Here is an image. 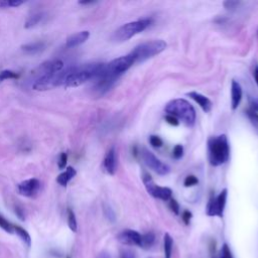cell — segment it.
Here are the masks:
<instances>
[{"mask_svg":"<svg viewBox=\"0 0 258 258\" xmlns=\"http://www.w3.org/2000/svg\"><path fill=\"white\" fill-rule=\"evenodd\" d=\"M105 63L91 62L77 67H71L70 73L64 81L67 88H74L85 84L90 80L96 79L103 71Z\"/></svg>","mask_w":258,"mask_h":258,"instance_id":"6da1fadb","label":"cell"},{"mask_svg":"<svg viewBox=\"0 0 258 258\" xmlns=\"http://www.w3.org/2000/svg\"><path fill=\"white\" fill-rule=\"evenodd\" d=\"M208 153L210 163L219 166L228 161L230 157V146L225 134L213 136L208 141Z\"/></svg>","mask_w":258,"mask_h":258,"instance_id":"7a4b0ae2","label":"cell"},{"mask_svg":"<svg viewBox=\"0 0 258 258\" xmlns=\"http://www.w3.org/2000/svg\"><path fill=\"white\" fill-rule=\"evenodd\" d=\"M164 110L168 115L180 120L186 126H192L195 124L197 118L196 110L192 105L184 99L178 98L169 101L165 105Z\"/></svg>","mask_w":258,"mask_h":258,"instance_id":"3957f363","label":"cell"},{"mask_svg":"<svg viewBox=\"0 0 258 258\" xmlns=\"http://www.w3.org/2000/svg\"><path fill=\"white\" fill-rule=\"evenodd\" d=\"M166 42L162 39H153L142 42L130 52L135 62H143L146 59L162 52L166 48Z\"/></svg>","mask_w":258,"mask_h":258,"instance_id":"277c9868","label":"cell"},{"mask_svg":"<svg viewBox=\"0 0 258 258\" xmlns=\"http://www.w3.org/2000/svg\"><path fill=\"white\" fill-rule=\"evenodd\" d=\"M150 24H151V19L149 18H142L139 20L125 23L114 32L112 39L116 42L126 41L131 37H133L134 35L144 31Z\"/></svg>","mask_w":258,"mask_h":258,"instance_id":"5b68a950","label":"cell"},{"mask_svg":"<svg viewBox=\"0 0 258 258\" xmlns=\"http://www.w3.org/2000/svg\"><path fill=\"white\" fill-rule=\"evenodd\" d=\"M71 67L67 68L66 70H61L59 72L46 74L37 80H35L32 88L35 91H47L50 89H53L55 87H58L60 85H64V81L70 73Z\"/></svg>","mask_w":258,"mask_h":258,"instance_id":"8992f818","label":"cell"},{"mask_svg":"<svg viewBox=\"0 0 258 258\" xmlns=\"http://www.w3.org/2000/svg\"><path fill=\"white\" fill-rule=\"evenodd\" d=\"M133 63H135L134 58L131 55V53H128L126 55L114 58L108 63H105L103 73L110 77L118 79L122 74L128 71Z\"/></svg>","mask_w":258,"mask_h":258,"instance_id":"52a82bcc","label":"cell"},{"mask_svg":"<svg viewBox=\"0 0 258 258\" xmlns=\"http://www.w3.org/2000/svg\"><path fill=\"white\" fill-rule=\"evenodd\" d=\"M142 179H143V183L145 185V188H146L147 192L150 196H152L153 198L159 199V200H162V201H168L169 199H171L172 191L169 187L160 186V185L156 184L152 180L151 176L147 173H144Z\"/></svg>","mask_w":258,"mask_h":258,"instance_id":"ba28073f","label":"cell"},{"mask_svg":"<svg viewBox=\"0 0 258 258\" xmlns=\"http://www.w3.org/2000/svg\"><path fill=\"white\" fill-rule=\"evenodd\" d=\"M228 190L224 188L217 197H212L207 205L206 213L211 217H223V213L226 206Z\"/></svg>","mask_w":258,"mask_h":258,"instance_id":"9c48e42d","label":"cell"},{"mask_svg":"<svg viewBox=\"0 0 258 258\" xmlns=\"http://www.w3.org/2000/svg\"><path fill=\"white\" fill-rule=\"evenodd\" d=\"M141 155H142V158L145 162V164L151 168L153 171H155L156 173L158 174H161V175H164V174H167L169 172V166L165 163H163L162 161H160L152 152H150L149 150L147 149H142L141 151Z\"/></svg>","mask_w":258,"mask_h":258,"instance_id":"30bf717a","label":"cell"},{"mask_svg":"<svg viewBox=\"0 0 258 258\" xmlns=\"http://www.w3.org/2000/svg\"><path fill=\"white\" fill-rule=\"evenodd\" d=\"M63 61L60 59H53V60H47L42 63H40L37 68H35L32 72L31 75L36 77V80L46 74L50 73H55L63 70Z\"/></svg>","mask_w":258,"mask_h":258,"instance_id":"8fae6325","label":"cell"},{"mask_svg":"<svg viewBox=\"0 0 258 258\" xmlns=\"http://www.w3.org/2000/svg\"><path fill=\"white\" fill-rule=\"evenodd\" d=\"M41 187V182L37 178H28L17 185L18 192L26 198H34L38 195Z\"/></svg>","mask_w":258,"mask_h":258,"instance_id":"7c38bea8","label":"cell"},{"mask_svg":"<svg viewBox=\"0 0 258 258\" xmlns=\"http://www.w3.org/2000/svg\"><path fill=\"white\" fill-rule=\"evenodd\" d=\"M141 237H142V235L139 234L138 232H136L134 230L127 229V230H124L121 233H119V235L117 236V239L120 243H122L124 245L140 246Z\"/></svg>","mask_w":258,"mask_h":258,"instance_id":"4fadbf2b","label":"cell"},{"mask_svg":"<svg viewBox=\"0 0 258 258\" xmlns=\"http://www.w3.org/2000/svg\"><path fill=\"white\" fill-rule=\"evenodd\" d=\"M103 168L104 170L110 174L113 175L116 172V168H117V161H116V151L114 147H111L103 160Z\"/></svg>","mask_w":258,"mask_h":258,"instance_id":"5bb4252c","label":"cell"},{"mask_svg":"<svg viewBox=\"0 0 258 258\" xmlns=\"http://www.w3.org/2000/svg\"><path fill=\"white\" fill-rule=\"evenodd\" d=\"M89 37H90V32L88 30H83V31L74 33V34L70 35L67 38L66 47L73 48V47H76L78 45H81L84 42H86Z\"/></svg>","mask_w":258,"mask_h":258,"instance_id":"9a60e30c","label":"cell"},{"mask_svg":"<svg viewBox=\"0 0 258 258\" xmlns=\"http://www.w3.org/2000/svg\"><path fill=\"white\" fill-rule=\"evenodd\" d=\"M187 96L189 98H191L196 103H198L199 106L206 113L211 111L213 104H212L211 100L208 97H206V96H204V95H202V94H200L198 92H189V93H187Z\"/></svg>","mask_w":258,"mask_h":258,"instance_id":"2e32d148","label":"cell"},{"mask_svg":"<svg viewBox=\"0 0 258 258\" xmlns=\"http://www.w3.org/2000/svg\"><path fill=\"white\" fill-rule=\"evenodd\" d=\"M241 99H242V88L238 82L233 80L231 85V105L233 110L238 108L241 102Z\"/></svg>","mask_w":258,"mask_h":258,"instance_id":"e0dca14e","label":"cell"},{"mask_svg":"<svg viewBox=\"0 0 258 258\" xmlns=\"http://www.w3.org/2000/svg\"><path fill=\"white\" fill-rule=\"evenodd\" d=\"M45 48V42L43 41H33L21 45V49L27 54H36Z\"/></svg>","mask_w":258,"mask_h":258,"instance_id":"ac0fdd59","label":"cell"},{"mask_svg":"<svg viewBox=\"0 0 258 258\" xmlns=\"http://www.w3.org/2000/svg\"><path fill=\"white\" fill-rule=\"evenodd\" d=\"M77 171L74 167L72 166H68L66 168L64 171H62L61 173H59L56 177V182L62 186H67L68 183L75 177Z\"/></svg>","mask_w":258,"mask_h":258,"instance_id":"d6986e66","label":"cell"},{"mask_svg":"<svg viewBox=\"0 0 258 258\" xmlns=\"http://www.w3.org/2000/svg\"><path fill=\"white\" fill-rule=\"evenodd\" d=\"M44 18V13L43 12H36L34 14H32L31 16H29L24 24L25 28H32L34 26H36L37 24H39L42 19Z\"/></svg>","mask_w":258,"mask_h":258,"instance_id":"ffe728a7","label":"cell"},{"mask_svg":"<svg viewBox=\"0 0 258 258\" xmlns=\"http://www.w3.org/2000/svg\"><path fill=\"white\" fill-rule=\"evenodd\" d=\"M172 246L173 240L168 233L164 234L163 237V251H164V258H171L172 254Z\"/></svg>","mask_w":258,"mask_h":258,"instance_id":"44dd1931","label":"cell"},{"mask_svg":"<svg viewBox=\"0 0 258 258\" xmlns=\"http://www.w3.org/2000/svg\"><path fill=\"white\" fill-rule=\"evenodd\" d=\"M154 241H155V235L152 232L146 233V234L142 235L139 247H141L143 249H149L154 244Z\"/></svg>","mask_w":258,"mask_h":258,"instance_id":"7402d4cb","label":"cell"},{"mask_svg":"<svg viewBox=\"0 0 258 258\" xmlns=\"http://www.w3.org/2000/svg\"><path fill=\"white\" fill-rule=\"evenodd\" d=\"M14 232L17 234V236L24 242V244H26L27 246H30L31 244V238L29 233L23 229L22 227L18 226V225H14Z\"/></svg>","mask_w":258,"mask_h":258,"instance_id":"603a6c76","label":"cell"},{"mask_svg":"<svg viewBox=\"0 0 258 258\" xmlns=\"http://www.w3.org/2000/svg\"><path fill=\"white\" fill-rule=\"evenodd\" d=\"M67 217H68V225H69V228H70L73 232H77L78 223H77L76 215H75V213H74V211H73L72 209H68V211H67Z\"/></svg>","mask_w":258,"mask_h":258,"instance_id":"cb8c5ba5","label":"cell"},{"mask_svg":"<svg viewBox=\"0 0 258 258\" xmlns=\"http://www.w3.org/2000/svg\"><path fill=\"white\" fill-rule=\"evenodd\" d=\"M19 75L11 70H4L2 72H0V81H4V80H16L18 79Z\"/></svg>","mask_w":258,"mask_h":258,"instance_id":"d4e9b609","label":"cell"},{"mask_svg":"<svg viewBox=\"0 0 258 258\" xmlns=\"http://www.w3.org/2000/svg\"><path fill=\"white\" fill-rule=\"evenodd\" d=\"M0 228H2L7 233L14 232V225L11 224L7 219H5L1 214H0Z\"/></svg>","mask_w":258,"mask_h":258,"instance_id":"484cf974","label":"cell"},{"mask_svg":"<svg viewBox=\"0 0 258 258\" xmlns=\"http://www.w3.org/2000/svg\"><path fill=\"white\" fill-rule=\"evenodd\" d=\"M218 258H233L231 250L227 244H224L222 247V250L220 252V255Z\"/></svg>","mask_w":258,"mask_h":258,"instance_id":"4316f807","label":"cell"},{"mask_svg":"<svg viewBox=\"0 0 258 258\" xmlns=\"http://www.w3.org/2000/svg\"><path fill=\"white\" fill-rule=\"evenodd\" d=\"M197 183H199V179H198V177L195 176V175H187V176L185 177L184 181H183V184H184V186H186V187L192 186V185H195V184H197Z\"/></svg>","mask_w":258,"mask_h":258,"instance_id":"83f0119b","label":"cell"},{"mask_svg":"<svg viewBox=\"0 0 258 258\" xmlns=\"http://www.w3.org/2000/svg\"><path fill=\"white\" fill-rule=\"evenodd\" d=\"M67 161H68V154L66 152H61L59 157H58V161H57L58 168L63 169L67 165Z\"/></svg>","mask_w":258,"mask_h":258,"instance_id":"f1b7e54d","label":"cell"},{"mask_svg":"<svg viewBox=\"0 0 258 258\" xmlns=\"http://www.w3.org/2000/svg\"><path fill=\"white\" fill-rule=\"evenodd\" d=\"M183 154V147L182 145L180 144H177L174 146L173 150H172V156L175 158V159H179Z\"/></svg>","mask_w":258,"mask_h":258,"instance_id":"f546056e","label":"cell"},{"mask_svg":"<svg viewBox=\"0 0 258 258\" xmlns=\"http://www.w3.org/2000/svg\"><path fill=\"white\" fill-rule=\"evenodd\" d=\"M149 142H150V144H151L153 147H155V148L161 147V145H162V140L160 139V137H158V136H156V135H151V136L149 137Z\"/></svg>","mask_w":258,"mask_h":258,"instance_id":"4dcf8cb0","label":"cell"},{"mask_svg":"<svg viewBox=\"0 0 258 258\" xmlns=\"http://www.w3.org/2000/svg\"><path fill=\"white\" fill-rule=\"evenodd\" d=\"M168 206H169V209L171 210L172 213H174L175 215L179 214V205L174 199H169Z\"/></svg>","mask_w":258,"mask_h":258,"instance_id":"1f68e13d","label":"cell"},{"mask_svg":"<svg viewBox=\"0 0 258 258\" xmlns=\"http://www.w3.org/2000/svg\"><path fill=\"white\" fill-rule=\"evenodd\" d=\"M191 217H192L191 213H190L189 211H186V210L183 211L182 214H181V219H182V221L184 222L185 225H188V224H189Z\"/></svg>","mask_w":258,"mask_h":258,"instance_id":"d6a6232c","label":"cell"},{"mask_svg":"<svg viewBox=\"0 0 258 258\" xmlns=\"http://www.w3.org/2000/svg\"><path fill=\"white\" fill-rule=\"evenodd\" d=\"M239 4H240L239 1H226V2H224L225 8H227L229 10H234Z\"/></svg>","mask_w":258,"mask_h":258,"instance_id":"836d02e7","label":"cell"},{"mask_svg":"<svg viewBox=\"0 0 258 258\" xmlns=\"http://www.w3.org/2000/svg\"><path fill=\"white\" fill-rule=\"evenodd\" d=\"M165 121H166L168 124L173 125V126H177V125L179 124V121H178L175 117H173V116H171V115H168V114L165 115Z\"/></svg>","mask_w":258,"mask_h":258,"instance_id":"e575fe53","label":"cell"},{"mask_svg":"<svg viewBox=\"0 0 258 258\" xmlns=\"http://www.w3.org/2000/svg\"><path fill=\"white\" fill-rule=\"evenodd\" d=\"M251 110L254 112H258V98L257 97H252L249 99Z\"/></svg>","mask_w":258,"mask_h":258,"instance_id":"d590c367","label":"cell"},{"mask_svg":"<svg viewBox=\"0 0 258 258\" xmlns=\"http://www.w3.org/2000/svg\"><path fill=\"white\" fill-rule=\"evenodd\" d=\"M14 211H15V214L16 216L20 219V220H24L25 219V215H24V210L20 207V206H15L14 208Z\"/></svg>","mask_w":258,"mask_h":258,"instance_id":"8d00e7d4","label":"cell"},{"mask_svg":"<svg viewBox=\"0 0 258 258\" xmlns=\"http://www.w3.org/2000/svg\"><path fill=\"white\" fill-rule=\"evenodd\" d=\"M247 112V115H248V117L254 122V123H256V124H258V114L256 113V112H254V111H252L251 109L250 110H247L246 111Z\"/></svg>","mask_w":258,"mask_h":258,"instance_id":"74e56055","label":"cell"},{"mask_svg":"<svg viewBox=\"0 0 258 258\" xmlns=\"http://www.w3.org/2000/svg\"><path fill=\"white\" fill-rule=\"evenodd\" d=\"M105 214H106L107 218H108L110 221H114V220H115V214H114L113 210H112L110 207H106V208H105Z\"/></svg>","mask_w":258,"mask_h":258,"instance_id":"f35d334b","label":"cell"},{"mask_svg":"<svg viewBox=\"0 0 258 258\" xmlns=\"http://www.w3.org/2000/svg\"><path fill=\"white\" fill-rule=\"evenodd\" d=\"M120 258H135L134 254L129 250H122Z\"/></svg>","mask_w":258,"mask_h":258,"instance_id":"ab89813d","label":"cell"},{"mask_svg":"<svg viewBox=\"0 0 258 258\" xmlns=\"http://www.w3.org/2000/svg\"><path fill=\"white\" fill-rule=\"evenodd\" d=\"M10 7V0H0V8Z\"/></svg>","mask_w":258,"mask_h":258,"instance_id":"60d3db41","label":"cell"},{"mask_svg":"<svg viewBox=\"0 0 258 258\" xmlns=\"http://www.w3.org/2000/svg\"><path fill=\"white\" fill-rule=\"evenodd\" d=\"M253 77H254V80L256 82V85L258 86V64H256L254 67V70H253Z\"/></svg>","mask_w":258,"mask_h":258,"instance_id":"b9f144b4","label":"cell"},{"mask_svg":"<svg viewBox=\"0 0 258 258\" xmlns=\"http://www.w3.org/2000/svg\"><path fill=\"white\" fill-rule=\"evenodd\" d=\"M97 258H111V256L107 252H102L97 256Z\"/></svg>","mask_w":258,"mask_h":258,"instance_id":"7bdbcfd3","label":"cell"},{"mask_svg":"<svg viewBox=\"0 0 258 258\" xmlns=\"http://www.w3.org/2000/svg\"><path fill=\"white\" fill-rule=\"evenodd\" d=\"M80 4H93L95 1H79Z\"/></svg>","mask_w":258,"mask_h":258,"instance_id":"ee69618b","label":"cell"},{"mask_svg":"<svg viewBox=\"0 0 258 258\" xmlns=\"http://www.w3.org/2000/svg\"><path fill=\"white\" fill-rule=\"evenodd\" d=\"M67 258H71V257H70V256H68V257H67Z\"/></svg>","mask_w":258,"mask_h":258,"instance_id":"f6af8a7d","label":"cell"}]
</instances>
